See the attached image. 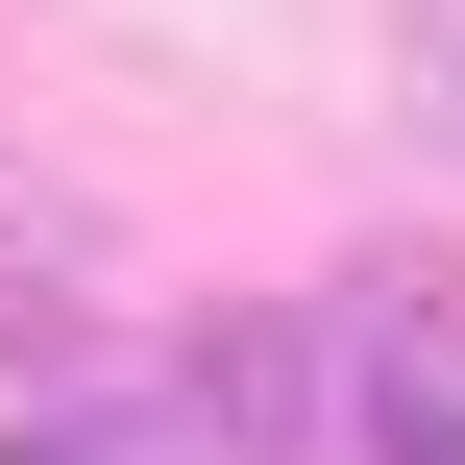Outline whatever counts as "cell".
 Instances as JSON below:
<instances>
[{
  "label": "cell",
  "mask_w": 465,
  "mask_h": 465,
  "mask_svg": "<svg viewBox=\"0 0 465 465\" xmlns=\"http://www.w3.org/2000/svg\"><path fill=\"white\" fill-rule=\"evenodd\" d=\"M0 343H25V319H0Z\"/></svg>",
  "instance_id": "3957f363"
},
{
  "label": "cell",
  "mask_w": 465,
  "mask_h": 465,
  "mask_svg": "<svg viewBox=\"0 0 465 465\" xmlns=\"http://www.w3.org/2000/svg\"><path fill=\"white\" fill-rule=\"evenodd\" d=\"M343 465H465V392L417 343H343Z\"/></svg>",
  "instance_id": "6da1fadb"
},
{
  "label": "cell",
  "mask_w": 465,
  "mask_h": 465,
  "mask_svg": "<svg viewBox=\"0 0 465 465\" xmlns=\"http://www.w3.org/2000/svg\"><path fill=\"white\" fill-rule=\"evenodd\" d=\"M0 465H147V417H25Z\"/></svg>",
  "instance_id": "7a4b0ae2"
}]
</instances>
